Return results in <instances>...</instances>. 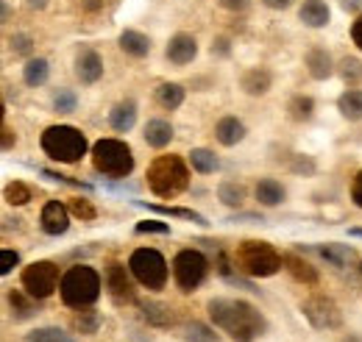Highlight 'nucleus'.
<instances>
[{"label": "nucleus", "mask_w": 362, "mask_h": 342, "mask_svg": "<svg viewBox=\"0 0 362 342\" xmlns=\"http://www.w3.org/2000/svg\"><path fill=\"white\" fill-rule=\"evenodd\" d=\"M40 223H42V231L50 234V237H59L67 231L70 225V217H67V209L59 204V201H47L42 214H40Z\"/></svg>", "instance_id": "obj_12"}, {"label": "nucleus", "mask_w": 362, "mask_h": 342, "mask_svg": "<svg viewBox=\"0 0 362 342\" xmlns=\"http://www.w3.org/2000/svg\"><path fill=\"white\" fill-rule=\"evenodd\" d=\"M351 201L362 209V172L354 178V184H351Z\"/></svg>", "instance_id": "obj_44"}, {"label": "nucleus", "mask_w": 362, "mask_h": 342, "mask_svg": "<svg viewBox=\"0 0 362 342\" xmlns=\"http://www.w3.org/2000/svg\"><path fill=\"white\" fill-rule=\"evenodd\" d=\"M98 295H100V276L92 267L76 264V267H70L64 273V278H62V300L67 306H76V309L90 306V303L98 300Z\"/></svg>", "instance_id": "obj_5"}, {"label": "nucleus", "mask_w": 362, "mask_h": 342, "mask_svg": "<svg viewBox=\"0 0 362 342\" xmlns=\"http://www.w3.org/2000/svg\"><path fill=\"white\" fill-rule=\"evenodd\" d=\"M340 112L349 120H362V89H349L340 95Z\"/></svg>", "instance_id": "obj_25"}, {"label": "nucleus", "mask_w": 362, "mask_h": 342, "mask_svg": "<svg viewBox=\"0 0 362 342\" xmlns=\"http://www.w3.org/2000/svg\"><path fill=\"white\" fill-rule=\"evenodd\" d=\"M343 342H362V340H357V337H346Z\"/></svg>", "instance_id": "obj_52"}, {"label": "nucleus", "mask_w": 362, "mask_h": 342, "mask_svg": "<svg viewBox=\"0 0 362 342\" xmlns=\"http://www.w3.org/2000/svg\"><path fill=\"white\" fill-rule=\"evenodd\" d=\"M221 6L228 11H240V8H245V0H221Z\"/></svg>", "instance_id": "obj_46"}, {"label": "nucleus", "mask_w": 362, "mask_h": 342, "mask_svg": "<svg viewBox=\"0 0 362 342\" xmlns=\"http://www.w3.org/2000/svg\"><path fill=\"white\" fill-rule=\"evenodd\" d=\"M317 254L326 259V261L337 264V267H343V264H349L354 259V251L346 248V245H317Z\"/></svg>", "instance_id": "obj_27"}, {"label": "nucleus", "mask_w": 362, "mask_h": 342, "mask_svg": "<svg viewBox=\"0 0 362 342\" xmlns=\"http://www.w3.org/2000/svg\"><path fill=\"white\" fill-rule=\"evenodd\" d=\"M209 317L218 329H223L228 337L234 342H254L262 329H265V320L262 314L245 303V300H228V298H215L209 300Z\"/></svg>", "instance_id": "obj_1"}, {"label": "nucleus", "mask_w": 362, "mask_h": 342, "mask_svg": "<svg viewBox=\"0 0 362 342\" xmlns=\"http://www.w3.org/2000/svg\"><path fill=\"white\" fill-rule=\"evenodd\" d=\"M129 270L134 273V278L148 287V290H162L168 281V261L159 251L153 248H139L129 259Z\"/></svg>", "instance_id": "obj_7"}, {"label": "nucleus", "mask_w": 362, "mask_h": 342, "mask_svg": "<svg viewBox=\"0 0 362 342\" xmlns=\"http://www.w3.org/2000/svg\"><path fill=\"white\" fill-rule=\"evenodd\" d=\"M184 340L187 342H221L218 340V334H215L212 329H206L204 323H189Z\"/></svg>", "instance_id": "obj_33"}, {"label": "nucleus", "mask_w": 362, "mask_h": 342, "mask_svg": "<svg viewBox=\"0 0 362 342\" xmlns=\"http://www.w3.org/2000/svg\"><path fill=\"white\" fill-rule=\"evenodd\" d=\"M189 162H192V167H195L198 172L218 170V159H215V153H212V151H204V148H195V151L189 153Z\"/></svg>", "instance_id": "obj_31"}, {"label": "nucleus", "mask_w": 362, "mask_h": 342, "mask_svg": "<svg viewBox=\"0 0 362 342\" xmlns=\"http://www.w3.org/2000/svg\"><path fill=\"white\" fill-rule=\"evenodd\" d=\"M17 261H20V254L6 248V251L0 254V273H3V276H8V273L14 270V264H17Z\"/></svg>", "instance_id": "obj_41"}, {"label": "nucleus", "mask_w": 362, "mask_h": 342, "mask_svg": "<svg viewBox=\"0 0 362 342\" xmlns=\"http://www.w3.org/2000/svg\"><path fill=\"white\" fill-rule=\"evenodd\" d=\"M25 342H76L70 334H64L62 329H37L28 334Z\"/></svg>", "instance_id": "obj_32"}, {"label": "nucleus", "mask_w": 362, "mask_h": 342, "mask_svg": "<svg viewBox=\"0 0 362 342\" xmlns=\"http://www.w3.org/2000/svg\"><path fill=\"white\" fill-rule=\"evenodd\" d=\"M53 106L59 114H70V112H76V95L70 89H59L53 98Z\"/></svg>", "instance_id": "obj_38"}, {"label": "nucleus", "mask_w": 362, "mask_h": 342, "mask_svg": "<svg viewBox=\"0 0 362 342\" xmlns=\"http://www.w3.org/2000/svg\"><path fill=\"white\" fill-rule=\"evenodd\" d=\"M70 209H73L76 217H84V220H92V217H95V209H92L87 201H81V198H78V201H73V206H70Z\"/></svg>", "instance_id": "obj_43"}, {"label": "nucleus", "mask_w": 362, "mask_h": 342, "mask_svg": "<svg viewBox=\"0 0 362 342\" xmlns=\"http://www.w3.org/2000/svg\"><path fill=\"white\" fill-rule=\"evenodd\" d=\"M290 114H293V120H310V117H313V100L304 98V95L293 98V103H290Z\"/></svg>", "instance_id": "obj_37"}, {"label": "nucleus", "mask_w": 362, "mask_h": 342, "mask_svg": "<svg viewBox=\"0 0 362 342\" xmlns=\"http://www.w3.org/2000/svg\"><path fill=\"white\" fill-rule=\"evenodd\" d=\"M136 206H148L151 212H159V214H168V217H181V220H192V223H206L204 220V214L192 212V209H179V206H159V204H142V201H136Z\"/></svg>", "instance_id": "obj_26"}, {"label": "nucleus", "mask_w": 362, "mask_h": 342, "mask_svg": "<svg viewBox=\"0 0 362 342\" xmlns=\"http://www.w3.org/2000/svg\"><path fill=\"white\" fill-rule=\"evenodd\" d=\"M106 287H109V293H112V298L115 300H134V287H132V281H129V276H126V267L123 264H117V261H112L109 267H106Z\"/></svg>", "instance_id": "obj_11"}, {"label": "nucleus", "mask_w": 362, "mask_h": 342, "mask_svg": "<svg viewBox=\"0 0 362 342\" xmlns=\"http://www.w3.org/2000/svg\"><path fill=\"white\" fill-rule=\"evenodd\" d=\"M340 76L346 84H360L362 81V64L357 59H343L340 61Z\"/></svg>", "instance_id": "obj_35"}, {"label": "nucleus", "mask_w": 362, "mask_h": 342, "mask_svg": "<svg viewBox=\"0 0 362 342\" xmlns=\"http://www.w3.org/2000/svg\"><path fill=\"white\" fill-rule=\"evenodd\" d=\"M170 139H173V126H170V123H165V120H151V123L145 126V142H148L151 148H165V145H170Z\"/></svg>", "instance_id": "obj_19"}, {"label": "nucleus", "mask_w": 362, "mask_h": 342, "mask_svg": "<svg viewBox=\"0 0 362 342\" xmlns=\"http://www.w3.org/2000/svg\"><path fill=\"white\" fill-rule=\"evenodd\" d=\"M257 201L265 204V206H279V204L284 201V189H281V184L273 181V178L259 181V184H257Z\"/></svg>", "instance_id": "obj_23"}, {"label": "nucleus", "mask_w": 362, "mask_h": 342, "mask_svg": "<svg viewBox=\"0 0 362 342\" xmlns=\"http://www.w3.org/2000/svg\"><path fill=\"white\" fill-rule=\"evenodd\" d=\"M11 50L14 53H31V37H25V34H17V37H11Z\"/></svg>", "instance_id": "obj_42"}, {"label": "nucleus", "mask_w": 362, "mask_h": 342, "mask_svg": "<svg viewBox=\"0 0 362 342\" xmlns=\"http://www.w3.org/2000/svg\"><path fill=\"white\" fill-rule=\"evenodd\" d=\"M6 201H8V204H14V206H23V204H28V201H31V189H28L25 184L14 181V184H8V187H6Z\"/></svg>", "instance_id": "obj_34"}, {"label": "nucleus", "mask_w": 362, "mask_h": 342, "mask_svg": "<svg viewBox=\"0 0 362 342\" xmlns=\"http://www.w3.org/2000/svg\"><path fill=\"white\" fill-rule=\"evenodd\" d=\"M307 67H310V76L313 78H329L332 76V59L323 47H313L307 53Z\"/></svg>", "instance_id": "obj_20"}, {"label": "nucleus", "mask_w": 362, "mask_h": 342, "mask_svg": "<svg viewBox=\"0 0 362 342\" xmlns=\"http://www.w3.org/2000/svg\"><path fill=\"white\" fill-rule=\"evenodd\" d=\"M351 37H354V45L362 50V17L354 23V28H351Z\"/></svg>", "instance_id": "obj_45"}, {"label": "nucleus", "mask_w": 362, "mask_h": 342, "mask_svg": "<svg viewBox=\"0 0 362 342\" xmlns=\"http://www.w3.org/2000/svg\"><path fill=\"white\" fill-rule=\"evenodd\" d=\"M187 184H189V172L179 156H159L148 167V187L159 198H176L187 189Z\"/></svg>", "instance_id": "obj_2"}, {"label": "nucleus", "mask_w": 362, "mask_h": 342, "mask_svg": "<svg viewBox=\"0 0 362 342\" xmlns=\"http://www.w3.org/2000/svg\"><path fill=\"white\" fill-rule=\"evenodd\" d=\"M215 136H218L221 145L231 148V145H237V142L245 136V126H243L237 117H223V120L218 123V129H215Z\"/></svg>", "instance_id": "obj_17"}, {"label": "nucleus", "mask_w": 362, "mask_h": 342, "mask_svg": "<svg viewBox=\"0 0 362 342\" xmlns=\"http://www.w3.org/2000/svg\"><path fill=\"white\" fill-rule=\"evenodd\" d=\"M156 98H159V103L165 109H179L184 103V89L179 84H162L156 89Z\"/></svg>", "instance_id": "obj_29"}, {"label": "nucleus", "mask_w": 362, "mask_h": 342, "mask_svg": "<svg viewBox=\"0 0 362 342\" xmlns=\"http://www.w3.org/2000/svg\"><path fill=\"white\" fill-rule=\"evenodd\" d=\"M301 20L310 28H323L329 23V6L323 0H304L301 6Z\"/></svg>", "instance_id": "obj_18"}, {"label": "nucleus", "mask_w": 362, "mask_h": 342, "mask_svg": "<svg viewBox=\"0 0 362 342\" xmlns=\"http://www.w3.org/2000/svg\"><path fill=\"white\" fill-rule=\"evenodd\" d=\"M218 198H221L226 206H240V204L245 201V189H243L240 184H234V181H223V184L218 187Z\"/></svg>", "instance_id": "obj_30"}, {"label": "nucleus", "mask_w": 362, "mask_h": 342, "mask_svg": "<svg viewBox=\"0 0 362 342\" xmlns=\"http://www.w3.org/2000/svg\"><path fill=\"white\" fill-rule=\"evenodd\" d=\"M195 53H198V42L189 37V34H176L170 45H168V59L173 61V64H189L192 59H195Z\"/></svg>", "instance_id": "obj_14"}, {"label": "nucleus", "mask_w": 362, "mask_h": 342, "mask_svg": "<svg viewBox=\"0 0 362 342\" xmlns=\"http://www.w3.org/2000/svg\"><path fill=\"white\" fill-rule=\"evenodd\" d=\"M42 151L56 162L73 165L87 153V136L73 126H50L42 134Z\"/></svg>", "instance_id": "obj_4"}, {"label": "nucleus", "mask_w": 362, "mask_h": 342, "mask_svg": "<svg viewBox=\"0 0 362 342\" xmlns=\"http://www.w3.org/2000/svg\"><path fill=\"white\" fill-rule=\"evenodd\" d=\"M120 47H123L126 53L136 56V59H142V56H148V50H151V40H148L145 34H139V31H123V34H120Z\"/></svg>", "instance_id": "obj_22"}, {"label": "nucleus", "mask_w": 362, "mask_h": 342, "mask_svg": "<svg viewBox=\"0 0 362 342\" xmlns=\"http://www.w3.org/2000/svg\"><path fill=\"white\" fill-rule=\"evenodd\" d=\"M142 317H145L151 326H159V329L173 326V312H170V306L156 303V300H142Z\"/></svg>", "instance_id": "obj_15"}, {"label": "nucleus", "mask_w": 362, "mask_h": 342, "mask_svg": "<svg viewBox=\"0 0 362 342\" xmlns=\"http://www.w3.org/2000/svg\"><path fill=\"white\" fill-rule=\"evenodd\" d=\"M3 148H6V151L11 148V131L8 129H3Z\"/></svg>", "instance_id": "obj_49"}, {"label": "nucleus", "mask_w": 362, "mask_h": 342, "mask_svg": "<svg viewBox=\"0 0 362 342\" xmlns=\"http://www.w3.org/2000/svg\"><path fill=\"white\" fill-rule=\"evenodd\" d=\"M98 326H100V314L98 312H81L78 317H76V331H81V334H95L98 331Z\"/></svg>", "instance_id": "obj_36"}, {"label": "nucleus", "mask_w": 362, "mask_h": 342, "mask_svg": "<svg viewBox=\"0 0 362 342\" xmlns=\"http://www.w3.org/2000/svg\"><path fill=\"white\" fill-rule=\"evenodd\" d=\"M136 234H170V225L159 220H142L136 223Z\"/></svg>", "instance_id": "obj_40"}, {"label": "nucleus", "mask_w": 362, "mask_h": 342, "mask_svg": "<svg viewBox=\"0 0 362 342\" xmlns=\"http://www.w3.org/2000/svg\"><path fill=\"white\" fill-rule=\"evenodd\" d=\"M56 287H59V267L53 261H34L23 270V290L31 298H47L53 295Z\"/></svg>", "instance_id": "obj_8"}, {"label": "nucleus", "mask_w": 362, "mask_h": 342, "mask_svg": "<svg viewBox=\"0 0 362 342\" xmlns=\"http://www.w3.org/2000/svg\"><path fill=\"white\" fill-rule=\"evenodd\" d=\"M8 300H11V309H17V317H28L31 312H34V300H25L23 298V293H8Z\"/></svg>", "instance_id": "obj_39"}, {"label": "nucleus", "mask_w": 362, "mask_h": 342, "mask_svg": "<svg viewBox=\"0 0 362 342\" xmlns=\"http://www.w3.org/2000/svg\"><path fill=\"white\" fill-rule=\"evenodd\" d=\"M76 76L81 78V84H95L103 76V61H100V56L92 47H84L78 53V59H76Z\"/></svg>", "instance_id": "obj_13"}, {"label": "nucleus", "mask_w": 362, "mask_h": 342, "mask_svg": "<svg viewBox=\"0 0 362 342\" xmlns=\"http://www.w3.org/2000/svg\"><path fill=\"white\" fill-rule=\"evenodd\" d=\"M206 256L198 251H181L173 259V278L181 293H192L204 278H206Z\"/></svg>", "instance_id": "obj_9"}, {"label": "nucleus", "mask_w": 362, "mask_h": 342, "mask_svg": "<svg viewBox=\"0 0 362 342\" xmlns=\"http://www.w3.org/2000/svg\"><path fill=\"white\" fill-rule=\"evenodd\" d=\"M234 261H237V270H243L245 276H254V278L273 276L284 264L281 256H279V251L273 245H268V242H259V240H245L237 248Z\"/></svg>", "instance_id": "obj_3"}, {"label": "nucleus", "mask_w": 362, "mask_h": 342, "mask_svg": "<svg viewBox=\"0 0 362 342\" xmlns=\"http://www.w3.org/2000/svg\"><path fill=\"white\" fill-rule=\"evenodd\" d=\"M351 234H354V237H362V228H354V231H351Z\"/></svg>", "instance_id": "obj_51"}, {"label": "nucleus", "mask_w": 362, "mask_h": 342, "mask_svg": "<svg viewBox=\"0 0 362 342\" xmlns=\"http://www.w3.org/2000/svg\"><path fill=\"white\" fill-rule=\"evenodd\" d=\"M92 165L95 170L109 175V178H126L134 170V156L132 148L120 139H100L92 148Z\"/></svg>", "instance_id": "obj_6"}, {"label": "nucleus", "mask_w": 362, "mask_h": 342, "mask_svg": "<svg viewBox=\"0 0 362 342\" xmlns=\"http://www.w3.org/2000/svg\"><path fill=\"white\" fill-rule=\"evenodd\" d=\"M45 3H47V0H28V6H31V8H42Z\"/></svg>", "instance_id": "obj_50"}, {"label": "nucleus", "mask_w": 362, "mask_h": 342, "mask_svg": "<svg viewBox=\"0 0 362 342\" xmlns=\"http://www.w3.org/2000/svg\"><path fill=\"white\" fill-rule=\"evenodd\" d=\"M47 73H50V67H47L45 59H31L28 64H25V84L28 86H42L47 81Z\"/></svg>", "instance_id": "obj_28"}, {"label": "nucleus", "mask_w": 362, "mask_h": 342, "mask_svg": "<svg viewBox=\"0 0 362 342\" xmlns=\"http://www.w3.org/2000/svg\"><path fill=\"white\" fill-rule=\"evenodd\" d=\"M243 89H245L248 95H265V92L271 89V73H268V70H259V67L248 70V73L243 76Z\"/></svg>", "instance_id": "obj_21"}, {"label": "nucleus", "mask_w": 362, "mask_h": 342, "mask_svg": "<svg viewBox=\"0 0 362 342\" xmlns=\"http://www.w3.org/2000/svg\"><path fill=\"white\" fill-rule=\"evenodd\" d=\"M112 129L115 131H132L134 129V123H136V106H134V100H123V103H117L115 109H112Z\"/></svg>", "instance_id": "obj_16"}, {"label": "nucleus", "mask_w": 362, "mask_h": 342, "mask_svg": "<svg viewBox=\"0 0 362 342\" xmlns=\"http://www.w3.org/2000/svg\"><path fill=\"white\" fill-rule=\"evenodd\" d=\"M304 314L315 329H340V323H343V314H340L337 303L323 298V295L307 300L304 303Z\"/></svg>", "instance_id": "obj_10"}, {"label": "nucleus", "mask_w": 362, "mask_h": 342, "mask_svg": "<svg viewBox=\"0 0 362 342\" xmlns=\"http://www.w3.org/2000/svg\"><path fill=\"white\" fill-rule=\"evenodd\" d=\"M343 8H346V11H360L362 0H343Z\"/></svg>", "instance_id": "obj_47"}, {"label": "nucleus", "mask_w": 362, "mask_h": 342, "mask_svg": "<svg viewBox=\"0 0 362 342\" xmlns=\"http://www.w3.org/2000/svg\"><path fill=\"white\" fill-rule=\"evenodd\" d=\"M281 261L287 264V270L298 278V281H307V284H315L317 281V273L313 270V264H307L304 259H298L296 254H284L281 256Z\"/></svg>", "instance_id": "obj_24"}, {"label": "nucleus", "mask_w": 362, "mask_h": 342, "mask_svg": "<svg viewBox=\"0 0 362 342\" xmlns=\"http://www.w3.org/2000/svg\"><path fill=\"white\" fill-rule=\"evenodd\" d=\"M293 0H265V6H271V8H287Z\"/></svg>", "instance_id": "obj_48"}]
</instances>
